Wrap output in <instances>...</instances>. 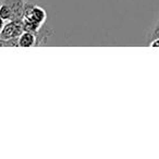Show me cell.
Masks as SVG:
<instances>
[{
    "mask_svg": "<svg viewBox=\"0 0 159 159\" xmlns=\"http://www.w3.org/2000/svg\"><path fill=\"white\" fill-rule=\"evenodd\" d=\"M47 20V12L44 8L32 2H25L23 24L27 32L37 34Z\"/></svg>",
    "mask_w": 159,
    "mask_h": 159,
    "instance_id": "obj_1",
    "label": "cell"
},
{
    "mask_svg": "<svg viewBox=\"0 0 159 159\" xmlns=\"http://www.w3.org/2000/svg\"><path fill=\"white\" fill-rule=\"evenodd\" d=\"M23 20H10L3 25L2 30L0 31V39L11 40L19 38V36L24 32Z\"/></svg>",
    "mask_w": 159,
    "mask_h": 159,
    "instance_id": "obj_2",
    "label": "cell"
},
{
    "mask_svg": "<svg viewBox=\"0 0 159 159\" xmlns=\"http://www.w3.org/2000/svg\"><path fill=\"white\" fill-rule=\"evenodd\" d=\"M12 10V20H23L24 16V0H3Z\"/></svg>",
    "mask_w": 159,
    "mask_h": 159,
    "instance_id": "obj_3",
    "label": "cell"
},
{
    "mask_svg": "<svg viewBox=\"0 0 159 159\" xmlns=\"http://www.w3.org/2000/svg\"><path fill=\"white\" fill-rule=\"evenodd\" d=\"M19 47H33L37 46V36L35 33L24 31L18 38Z\"/></svg>",
    "mask_w": 159,
    "mask_h": 159,
    "instance_id": "obj_4",
    "label": "cell"
},
{
    "mask_svg": "<svg viewBox=\"0 0 159 159\" xmlns=\"http://www.w3.org/2000/svg\"><path fill=\"white\" fill-rule=\"evenodd\" d=\"M0 18L5 21L12 20V10L6 2L0 5Z\"/></svg>",
    "mask_w": 159,
    "mask_h": 159,
    "instance_id": "obj_5",
    "label": "cell"
},
{
    "mask_svg": "<svg viewBox=\"0 0 159 159\" xmlns=\"http://www.w3.org/2000/svg\"><path fill=\"white\" fill-rule=\"evenodd\" d=\"M157 37H159V19L157 20L156 24H155L154 27H152V31L150 32L149 40L150 39H154V38H157Z\"/></svg>",
    "mask_w": 159,
    "mask_h": 159,
    "instance_id": "obj_6",
    "label": "cell"
},
{
    "mask_svg": "<svg viewBox=\"0 0 159 159\" xmlns=\"http://www.w3.org/2000/svg\"><path fill=\"white\" fill-rule=\"evenodd\" d=\"M149 47H152V48H158L159 47V37L154 38V39H150L149 43H148Z\"/></svg>",
    "mask_w": 159,
    "mask_h": 159,
    "instance_id": "obj_7",
    "label": "cell"
},
{
    "mask_svg": "<svg viewBox=\"0 0 159 159\" xmlns=\"http://www.w3.org/2000/svg\"><path fill=\"white\" fill-rule=\"evenodd\" d=\"M3 25H5V20H2V19L0 18V31H1V30H2Z\"/></svg>",
    "mask_w": 159,
    "mask_h": 159,
    "instance_id": "obj_8",
    "label": "cell"
}]
</instances>
